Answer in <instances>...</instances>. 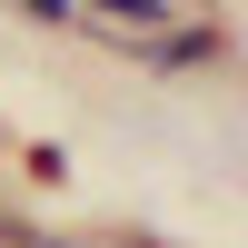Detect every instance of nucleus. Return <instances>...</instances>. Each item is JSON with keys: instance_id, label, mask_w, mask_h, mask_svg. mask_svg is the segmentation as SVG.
I'll use <instances>...</instances> for the list:
<instances>
[{"instance_id": "obj_1", "label": "nucleus", "mask_w": 248, "mask_h": 248, "mask_svg": "<svg viewBox=\"0 0 248 248\" xmlns=\"http://www.w3.org/2000/svg\"><path fill=\"white\" fill-rule=\"evenodd\" d=\"M20 10H40V20H70V0H20Z\"/></svg>"}]
</instances>
